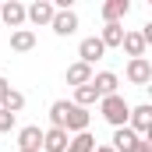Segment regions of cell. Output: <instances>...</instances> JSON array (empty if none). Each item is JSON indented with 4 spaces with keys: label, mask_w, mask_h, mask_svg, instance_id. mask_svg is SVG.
<instances>
[{
    "label": "cell",
    "mask_w": 152,
    "mask_h": 152,
    "mask_svg": "<svg viewBox=\"0 0 152 152\" xmlns=\"http://www.w3.org/2000/svg\"><path fill=\"white\" fill-rule=\"evenodd\" d=\"M21 106H25V96H21V92H14V88H11V92L4 96V103H0V110H7V113H18Z\"/></svg>",
    "instance_id": "cell-20"
},
{
    "label": "cell",
    "mask_w": 152,
    "mask_h": 152,
    "mask_svg": "<svg viewBox=\"0 0 152 152\" xmlns=\"http://www.w3.org/2000/svg\"><path fill=\"white\" fill-rule=\"evenodd\" d=\"M0 21L4 25H11L14 32L25 25V4H18V0H7V4H0Z\"/></svg>",
    "instance_id": "cell-6"
},
{
    "label": "cell",
    "mask_w": 152,
    "mask_h": 152,
    "mask_svg": "<svg viewBox=\"0 0 152 152\" xmlns=\"http://www.w3.org/2000/svg\"><path fill=\"white\" fill-rule=\"evenodd\" d=\"M39 149H42V131H39L36 124L21 127L18 131V152H39Z\"/></svg>",
    "instance_id": "cell-8"
},
{
    "label": "cell",
    "mask_w": 152,
    "mask_h": 152,
    "mask_svg": "<svg viewBox=\"0 0 152 152\" xmlns=\"http://www.w3.org/2000/svg\"><path fill=\"white\" fill-rule=\"evenodd\" d=\"M127 11H131L127 0H106V4H103V18H106V25H120V18H127Z\"/></svg>",
    "instance_id": "cell-12"
},
{
    "label": "cell",
    "mask_w": 152,
    "mask_h": 152,
    "mask_svg": "<svg viewBox=\"0 0 152 152\" xmlns=\"http://www.w3.org/2000/svg\"><path fill=\"white\" fill-rule=\"evenodd\" d=\"M92 85H96V92H99V99H103V96H117L120 78H117L113 71H99V75H92Z\"/></svg>",
    "instance_id": "cell-11"
},
{
    "label": "cell",
    "mask_w": 152,
    "mask_h": 152,
    "mask_svg": "<svg viewBox=\"0 0 152 152\" xmlns=\"http://www.w3.org/2000/svg\"><path fill=\"white\" fill-rule=\"evenodd\" d=\"M103 53H106V46L99 42V36L81 39V46H78V57H81V64H88V67H92V64H96V60H99Z\"/></svg>",
    "instance_id": "cell-9"
},
{
    "label": "cell",
    "mask_w": 152,
    "mask_h": 152,
    "mask_svg": "<svg viewBox=\"0 0 152 152\" xmlns=\"http://www.w3.org/2000/svg\"><path fill=\"white\" fill-rule=\"evenodd\" d=\"M67 131H60V127H50V131H42V149L39 152H64L67 149Z\"/></svg>",
    "instance_id": "cell-10"
},
{
    "label": "cell",
    "mask_w": 152,
    "mask_h": 152,
    "mask_svg": "<svg viewBox=\"0 0 152 152\" xmlns=\"http://www.w3.org/2000/svg\"><path fill=\"white\" fill-rule=\"evenodd\" d=\"M134 152H152V138H138V145H134Z\"/></svg>",
    "instance_id": "cell-23"
},
{
    "label": "cell",
    "mask_w": 152,
    "mask_h": 152,
    "mask_svg": "<svg viewBox=\"0 0 152 152\" xmlns=\"http://www.w3.org/2000/svg\"><path fill=\"white\" fill-rule=\"evenodd\" d=\"M92 103H99V92H96V85L88 81V85H78L75 88V106H92Z\"/></svg>",
    "instance_id": "cell-17"
},
{
    "label": "cell",
    "mask_w": 152,
    "mask_h": 152,
    "mask_svg": "<svg viewBox=\"0 0 152 152\" xmlns=\"http://www.w3.org/2000/svg\"><path fill=\"white\" fill-rule=\"evenodd\" d=\"M127 127H131L138 138H149L152 134V106L149 103H142V106H134V110L127 113Z\"/></svg>",
    "instance_id": "cell-2"
},
{
    "label": "cell",
    "mask_w": 152,
    "mask_h": 152,
    "mask_svg": "<svg viewBox=\"0 0 152 152\" xmlns=\"http://www.w3.org/2000/svg\"><path fill=\"white\" fill-rule=\"evenodd\" d=\"M96 152H113V149H110V145H96Z\"/></svg>",
    "instance_id": "cell-25"
},
{
    "label": "cell",
    "mask_w": 152,
    "mask_h": 152,
    "mask_svg": "<svg viewBox=\"0 0 152 152\" xmlns=\"http://www.w3.org/2000/svg\"><path fill=\"white\" fill-rule=\"evenodd\" d=\"M50 28L57 32V36H75L78 32V14L67 7V11H57L53 14V21H50Z\"/></svg>",
    "instance_id": "cell-7"
},
{
    "label": "cell",
    "mask_w": 152,
    "mask_h": 152,
    "mask_svg": "<svg viewBox=\"0 0 152 152\" xmlns=\"http://www.w3.org/2000/svg\"><path fill=\"white\" fill-rule=\"evenodd\" d=\"M64 113H67V99H57V103L50 106V120H53V127H60V131H64Z\"/></svg>",
    "instance_id": "cell-21"
},
{
    "label": "cell",
    "mask_w": 152,
    "mask_h": 152,
    "mask_svg": "<svg viewBox=\"0 0 152 152\" xmlns=\"http://www.w3.org/2000/svg\"><path fill=\"white\" fill-rule=\"evenodd\" d=\"M99 42L110 50V46H120L124 42V25H106L103 28V36H99Z\"/></svg>",
    "instance_id": "cell-19"
},
{
    "label": "cell",
    "mask_w": 152,
    "mask_h": 152,
    "mask_svg": "<svg viewBox=\"0 0 152 152\" xmlns=\"http://www.w3.org/2000/svg\"><path fill=\"white\" fill-rule=\"evenodd\" d=\"M11 92V85H7V78H0V103H4V96Z\"/></svg>",
    "instance_id": "cell-24"
},
{
    "label": "cell",
    "mask_w": 152,
    "mask_h": 152,
    "mask_svg": "<svg viewBox=\"0 0 152 152\" xmlns=\"http://www.w3.org/2000/svg\"><path fill=\"white\" fill-rule=\"evenodd\" d=\"M53 14H57V7L50 0H36L32 7H25V21H32V25H50Z\"/></svg>",
    "instance_id": "cell-4"
},
{
    "label": "cell",
    "mask_w": 152,
    "mask_h": 152,
    "mask_svg": "<svg viewBox=\"0 0 152 152\" xmlns=\"http://www.w3.org/2000/svg\"><path fill=\"white\" fill-rule=\"evenodd\" d=\"M134 145H138V134L131 127H117L113 131V145H110L113 152H134Z\"/></svg>",
    "instance_id": "cell-13"
},
{
    "label": "cell",
    "mask_w": 152,
    "mask_h": 152,
    "mask_svg": "<svg viewBox=\"0 0 152 152\" xmlns=\"http://www.w3.org/2000/svg\"><path fill=\"white\" fill-rule=\"evenodd\" d=\"M120 46L127 50V57H131V60L145 57V39H142V32H124V42H120Z\"/></svg>",
    "instance_id": "cell-15"
},
{
    "label": "cell",
    "mask_w": 152,
    "mask_h": 152,
    "mask_svg": "<svg viewBox=\"0 0 152 152\" xmlns=\"http://www.w3.org/2000/svg\"><path fill=\"white\" fill-rule=\"evenodd\" d=\"M11 127H14V113L0 110V134H4V131H11Z\"/></svg>",
    "instance_id": "cell-22"
},
{
    "label": "cell",
    "mask_w": 152,
    "mask_h": 152,
    "mask_svg": "<svg viewBox=\"0 0 152 152\" xmlns=\"http://www.w3.org/2000/svg\"><path fill=\"white\" fill-rule=\"evenodd\" d=\"M88 81H92V67H88V64H81V60H78V64H71V67H67V85H88Z\"/></svg>",
    "instance_id": "cell-16"
},
{
    "label": "cell",
    "mask_w": 152,
    "mask_h": 152,
    "mask_svg": "<svg viewBox=\"0 0 152 152\" xmlns=\"http://www.w3.org/2000/svg\"><path fill=\"white\" fill-rule=\"evenodd\" d=\"M99 113H103L106 124H113V127H127L131 106H127V99L117 92V96H103V99H99Z\"/></svg>",
    "instance_id": "cell-1"
},
{
    "label": "cell",
    "mask_w": 152,
    "mask_h": 152,
    "mask_svg": "<svg viewBox=\"0 0 152 152\" xmlns=\"http://www.w3.org/2000/svg\"><path fill=\"white\" fill-rule=\"evenodd\" d=\"M127 81L131 85H149L152 81V64L145 60V57H138V60H127Z\"/></svg>",
    "instance_id": "cell-5"
},
{
    "label": "cell",
    "mask_w": 152,
    "mask_h": 152,
    "mask_svg": "<svg viewBox=\"0 0 152 152\" xmlns=\"http://www.w3.org/2000/svg\"><path fill=\"white\" fill-rule=\"evenodd\" d=\"M64 131H67V134H81V131H88V110H81V106H75V103H67Z\"/></svg>",
    "instance_id": "cell-3"
},
{
    "label": "cell",
    "mask_w": 152,
    "mask_h": 152,
    "mask_svg": "<svg viewBox=\"0 0 152 152\" xmlns=\"http://www.w3.org/2000/svg\"><path fill=\"white\" fill-rule=\"evenodd\" d=\"M64 152H96V138H92L88 131H81V134H75V138L67 142Z\"/></svg>",
    "instance_id": "cell-18"
},
{
    "label": "cell",
    "mask_w": 152,
    "mask_h": 152,
    "mask_svg": "<svg viewBox=\"0 0 152 152\" xmlns=\"http://www.w3.org/2000/svg\"><path fill=\"white\" fill-rule=\"evenodd\" d=\"M36 46V32L32 28H18V32H11V50L14 53H28Z\"/></svg>",
    "instance_id": "cell-14"
}]
</instances>
